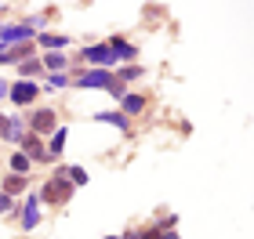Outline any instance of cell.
<instances>
[{
    "instance_id": "obj_10",
    "label": "cell",
    "mask_w": 254,
    "mask_h": 239,
    "mask_svg": "<svg viewBox=\"0 0 254 239\" xmlns=\"http://www.w3.org/2000/svg\"><path fill=\"white\" fill-rule=\"evenodd\" d=\"M22 225H26V229H33V225H37V203H29V207L22 210Z\"/></svg>"
},
{
    "instance_id": "obj_1",
    "label": "cell",
    "mask_w": 254,
    "mask_h": 239,
    "mask_svg": "<svg viewBox=\"0 0 254 239\" xmlns=\"http://www.w3.org/2000/svg\"><path fill=\"white\" fill-rule=\"evenodd\" d=\"M69 196H73V185H69L65 178H51L48 185H44V199L48 203H65Z\"/></svg>"
},
{
    "instance_id": "obj_21",
    "label": "cell",
    "mask_w": 254,
    "mask_h": 239,
    "mask_svg": "<svg viewBox=\"0 0 254 239\" xmlns=\"http://www.w3.org/2000/svg\"><path fill=\"white\" fill-rule=\"evenodd\" d=\"M106 239H117V236H106Z\"/></svg>"
},
{
    "instance_id": "obj_15",
    "label": "cell",
    "mask_w": 254,
    "mask_h": 239,
    "mask_svg": "<svg viewBox=\"0 0 254 239\" xmlns=\"http://www.w3.org/2000/svg\"><path fill=\"white\" fill-rule=\"evenodd\" d=\"M62 65H65V58H62L59 51H51V54H48V69H62Z\"/></svg>"
},
{
    "instance_id": "obj_16",
    "label": "cell",
    "mask_w": 254,
    "mask_h": 239,
    "mask_svg": "<svg viewBox=\"0 0 254 239\" xmlns=\"http://www.w3.org/2000/svg\"><path fill=\"white\" fill-rule=\"evenodd\" d=\"M62 145H65V134L59 131V134H55V142H51V152H62Z\"/></svg>"
},
{
    "instance_id": "obj_19",
    "label": "cell",
    "mask_w": 254,
    "mask_h": 239,
    "mask_svg": "<svg viewBox=\"0 0 254 239\" xmlns=\"http://www.w3.org/2000/svg\"><path fill=\"white\" fill-rule=\"evenodd\" d=\"M138 239H160V236H156V232H149V236H138Z\"/></svg>"
},
{
    "instance_id": "obj_14",
    "label": "cell",
    "mask_w": 254,
    "mask_h": 239,
    "mask_svg": "<svg viewBox=\"0 0 254 239\" xmlns=\"http://www.w3.org/2000/svg\"><path fill=\"white\" fill-rule=\"evenodd\" d=\"M40 44H48L51 51H59L62 44H69V40H65V37H40Z\"/></svg>"
},
{
    "instance_id": "obj_13",
    "label": "cell",
    "mask_w": 254,
    "mask_h": 239,
    "mask_svg": "<svg viewBox=\"0 0 254 239\" xmlns=\"http://www.w3.org/2000/svg\"><path fill=\"white\" fill-rule=\"evenodd\" d=\"M98 120H106V123H113V127H120V131H127V120H124V116H113V112H102Z\"/></svg>"
},
{
    "instance_id": "obj_20",
    "label": "cell",
    "mask_w": 254,
    "mask_h": 239,
    "mask_svg": "<svg viewBox=\"0 0 254 239\" xmlns=\"http://www.w3.org/2000/svg\"><path fill=\"white\" fill-rule=\"evenodd\" d=\"M160 239H178V236H175V232H171V236H160Z\"/></svg>"
},
{
    "instance_id": "obj_17",
    "label": "cell",
    "mask_w": 254,
    "mask_h": 239,
    "mask_svg": "<svg viewBox=\"0 0 254 239\" xmlns=\"http://www.w3.org/2000/svg\"><path fill=\"white\" fill-rule=\"evenodd\" d=\"M11 207V196H4V192H0V210H7Z\"/></svg>"
},
{
    "instance_id": "obj_7",
    "label": "cell",
    "mask_w": 254,
    "mask_h": 239,
    "mask_svg": "<svg viewBox=\"0 0 254 239\" xmlns=\"http://www.w3.org/2000/svg\"><path fill=\"white\" fill-rule=\"evenodd\" d=\"M4 40H22V37H29V26H11V29H4L0 33Z\"/></svg>"
},
{
    "instance_id": "obj_8",
    "label": "cell",
    "mask_w": 254,
    "mask_h": 239,
    "mask_svg": "<svg viewBox=\"0 0 254 239\" xmlns=\"http://www.w3.org/2000/svg\"><path fill=\"white\" fill-rule=\"evenodd\" d=\"M4 189H7V196H15V192L26 189V181H22V174H11V178L4 181Z\"/></svg>"
},
{
    "instance_id": "obj_3",
    "label": "cell",
    "mask_w": 254,
    "mask_h": 239,
    "mask_svg": "<svg viewBox=\"0 0 254 239\" xmlns=\"http://www.w3.org/2000/svg\"><path fill=\"white\" fill-rule=\"evenodd\" d=\"M109 84H113V76L106 69H95V73L80 76V87H109Z\"/></svg>"
},
{
    "instance_id": "obj_2",
    "label": "cell",
    "mask_w": 254,
    "mask_h": 239,
    "mask_svg": "<svg viewBox=\"0 0 254 239\" xmlns=\"http://www.w3.org/2000/svg\"><path fill=\"white\" fill-rule=\"evenodd\" d=\"M7 95L15 98L18 105H26V101H33V98H37V87H33V84H26V80H22V84H15V87L7 91Z\"/></svg>"
},
{
    "instance_id": "obj_18",
    "label": "cell",
    "mask_w": 254,
    "mask_h": 239,
    "mask_svg": "<svg viewBox=\"0 0 254 239\" xmlns=\"http://www.w3.org/2000/svg\"><path fill=\"white\" fill-rule=\"evenodd\" d=\"M7 91H11V87L4 84V80H0V98H4V95H7Z\"/></svg>"
},
{
    "instance_id": "obj_6",
    "label": "cell",
    "mask_w": 254,
    "mask_h": 239,
    "mask_svg": "<svg viewBox=\"0 0 254 239\" xmlns=\"http://www.w3.org/2000/svg\"><path fill=\"white\" fill-rule=\"evenodd\" d=\"M84 58L87 62H113V54H109V48H87Z\"/></svg>"
},
{
    "instance_id": "obj_9",
    "label": "cell",
    "mask_w": 254,
    "mask_h": 239,
    "mask_svg": "<svg viewBox=\"0 0 254 239\" xmlns=\"http://www.w3.org/2000/svg\"><path fill=\"white\" fill-rule=\"evenodd\" d=\"M142 105H145L142 95H127V98H124V109H127V112H142Z\"/></svg>"
},
{
    "instance_id": "obj_11",
    "label": "cell",
    "mask_w": 254,
    "mask_h": 239,
    "mask_svg": "<svg viewBox=\"0 0 254 239\" xmlns=\"http://www.w3.org/2000/svg\"><path fill=\"white\" fill-rule=\"evenodd\" d=\"M4 138H11V142L22 138V123H18V120H7V134H4Z\"/></svg>"
},
{
    "instance_id": "obj_5",
    "label": "cell",
    "mask_w": 254,
    "mask_h": 239,
    "mask_svg": "<svg viewBox=\"0 0 254 239\" xmlns=\"http://www.w3.org/2000/svg\"><path fill=\"white\" fill-rule=\"evenodd\" d=\"M109 54H113V58H134V48H131V44H124V40H113L109 44Z\"/></svg>"
},
{
    "instance_id": "obj_4",
    "label": "cell",
    "mask_w": 254,
    "mask_h": 239,
    "mask_svg": "<svg viewBox=\"0 0 254 239\" xmlns=\"http://www.w3.org/2000/svg\"><path fill=\"white\" fill-rule=\"evenodd\" d=\"M33 131H40V134H48V131H55V112H48V109H40L37 116H33Z\"/></svg>"
},
{
    "instance_id": "obj_12",
    "label": "cell",
    "mask_w": 254,
    "mask_h": 239,
    "mask_svg": "<svg viewBox=\"0 0 254 239\" xmlns=\"http://www.w3.org/2000/svg\"><path fill=\"white\" fill-rule=\"evenodd\" d=\"M11 167H15V174H22V170H29V159H26V152L11 156Z\"/></svg>"
}]
</instances>
